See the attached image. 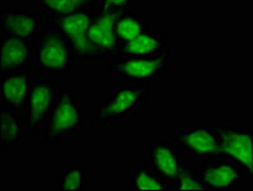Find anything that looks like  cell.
Masks as SVG:
<instances>
[{"instance_id": "1", "label": "cell", "mask_w": 253, "mask_h": 191, "mask_svg": "<svg viewBox=\"0 0 253 191\" xmlns=\"http://www.w3.org/2000/svg\"><path fill=\"white\" fill-rule=\"evenodd\" d=\"M149 83L122 79L115 84L92 106V123L97 126H111L120 124L146 103L149 96Z\"/></svg>"}, {"instance_id": "2", "label": "cell", "mask_w": 253, "mask_h": 191, "mask_svg": "<svg viewBox=\"0 0 253 191\" xmlns=\"http://www.w3.org/2000/svg\"><path fill=\"white\" fill-rule=\"evenodd\" d=\"M35 63L40 74H70L77 63L72 44L54 26H41L35 39Z\"/></svg>"}, {"instance_id": "3", "label": "cell", "mask_w": 253, "mask_h": 191, "mask_svg": "<svg viewBox=\"0 0 253 191\" xmlns=\"http://www.w3.org/2000/svg\"><path fill=\"white\" fill-rule=\"evenodd\" d=\"M83 128V110L75 99L73 88L70 86L60 87L42 142L51 145H60L65 137L81 135Z\"/></svg>"}, {"instance_id": "4", "label": "cell", "mask_w": 253, "mask_h": 191, "mask_svg": "<svg viewBox=\"0 0 253 191\" xmlns=\"http://www.w3.org/2000/svg\"><path fill=\"white\" fill-rule=\"evenodd\" d=\"M200 159V163L195 161V172L210 191H229L244 186L247 172L225 154L205 155Z\"/></svg>"}, {"instance_id": "5", "label": "cell", "mask_w": 253, "mask_h": 191, "mask_svg": "<svg viewBox=\"0 0 253 191\" xmlns=\"http://www.w3.org/2000/svg\"><path fill=\"white\" fill-rule=\"evenodd\" d=\"M93 13L94 12H84L73 15H48L45 12H41L39 18L41 24L50 23L51 26H54L57 32L61 33L72 44L77 63H94L95 60L88 40V31Z\"/></svg>"}, {"instance_id": "6", "label": "cell", "mask_w": 253, "mask_h": 191, "mask_svg": "<svg viewBox=\"0 0 253 191\" xmlns=\"http://www.w3.org/2000/svg\"><path fill=\"white\" fill-rule=\"evenodd\" d=\"M59 88L50 81H32L23 120L30 134L42 139L57 98Z\"/></svg>"}, {"instance_id": "7", "label": "cell", "mask_w": 253, "mask_h": 191, "mask_svg": "<svg viewBox=\"0 0 253 191\" xmlns=\"http://www.w3.org/2000/svg\"><path fill=\"white\" fill-rule=\"evenodd\" d=\"M173 64L172 54L158 56H134L126 59H111L108 74L120 75L122 79L150 83L155 77L166 74Z\"/></svg>"}, {"instance_id": "8", "label": "cell", "mask_w": 253, "mask_h": 191, "mask_svg": "<svg viewBox=\"0 0 253 191\" xmlns=\"http://www.w3.org/2000/svg\"><path fill=\"white\" fill-rule=\"evenodd\" d=\"M172 141L194 158L224 154L220 135L215 125H183L173 132Z\"/></svg>"}, {"instance_id": "9", "label": "cell", "mask_w": 253, "mask_h": 191, "mask_svg": "<svg viewBox=\"0 0 253 191\" xmlns=\"http://www.w3.org/2000/svg\"><path fill=\"white\" fill-rule=\"evenodd\" d=\"M220 135L223 152L241 164L247 176H253V125H215Z\"/></svg>"}, {"instance_id": "10", "label": "cell", "mask_w": 253, "mask_h": 191, "mask_svg": "<svg viewBox=\"0 0 253 191\" xmlns=\"http://www.w3.org/2000/svg\"><path fill=\"white\" fill-rule=\"evenodd\" d=\"M119 13L94 12L90 18L88 40L95 61L101 59H113L121 48L115 31V22Z\"/></svg>"}, {"instance_id": "11", "label": "cell", "mask_w": 253, "mask_h": 191, "mask_svg": "<svg viewBox=\"0 0 253 191\" xmlns=\"http://www.w3.org/2000/svg\"><path fill=\"white\" fill-rule=\"evenodd\" d=\"M185 150L174 142H153L149 145V166L173 186L185 164Z\"/></svg>"}, {"instance_id": "12", "label": "cell", "mask_w": 253, "mask_h": 191, "mask_svg": "<svg viewBox=\"0 0 253 191\" xmlns=\"http://www.w3.org/2000/svg\"><path fill=\"white\" fill-rule=\"evenodd\" d=\"M1 45V73L0 77L30 70L35 63V45L32 41L0 36Z\"/></svg>"}, {"instance_id": "13", "label": "cell", "mask_w": 253, "mask_h": 191, "mask_svg": "<svg viewBox=\"0 0 253 191\" xmlns=\"http://www.w3.org/2000/svg\"><path fill=\"white\" fill-rule=\"evenodd\" d=\"M31 84L32 79H31L30 70L0 77V97H1L0 108H10L23 116L30 96Z\"/></svg>"}, {"instance_id": "14", "label": "cell", "mask_w": 253, "mask_h": 191, "mask_svg": "<svg viewBox=\"0 0 253 191\" xmlns=\"http://www.w3.org/2000/svg\"><path fill=\"white\" fill-rule=\"evenodd\" d=\"M0 17V36L32 42L39 36L42 24L37 14L19 9H1Z\"/></svg>"}, {"instance_id": "15", "label": "cell", "mask_w": 253, "mask_h": 191, "mask_svg": "<svg viewBox=\"0 0 253 191\" xmlns=\"http://www.w3.org/2000/svg\"><path fill=\"white\" fill-rule=\"evenodd\" d=\"M172 54L168 46L167 33L145 32L130 42L121 44L119 52L113 59H126L134 56H158Z\"/></svg>"}, {"instance_id": "16", "label": "cell", "mask_w": 253, "mask_h": 191, "mask_svg": "<svg viewBox=\"0 0 253 191\" xmlns=\"http://www.w3.org/2000/svg\"><path fill=\"white\" fill-rule=\"evenodd\" d=\"M116 36L121 44L130 42L145 32L153 31V24L144 19L141 13H136L132 9L125 10L117 14L115 22Z\"/></svg>"}, {"instance_id": "17", "label": "cell", "mask_w": 253, "mask_h": 191, "mask_svg": "<svg viewBox=\"0 0 253 191\" xmlns=\"http://www.w3.org/2000/svg\"><path fill=\"white\" fill-rule=\"evenodd\" d=\"M0 123H1V143H0L1 150L21 145L24 124L23 116L17 111L1 107Z\"/></svg>"}, {"instance_id": "18", "label": "cell", "mask_w": 253, "mask_h": 191, "mask_svg": "<svg viewBox=\"0 0 253 191\" xmlns=\"http://www.w3.org/2000/svg\"><path fill=\"white\" fill-rule=\"evenodd\" d=\"M134 191H172L173 186L148 166H132V184Z\"/></svg>"}, {"instance_id": "19", "label": "cell", "mask_w": 253, "mask_h": 191, "mask_svg": "<svg viewBox=\"0 0 253 191\" xmlns=\"http://www.w3.org/2000/svg\"><path fill=\"white\" fill-rule=\"evenodd\" d=\"M42 12L48 15H73L95 12V0H40Z\"/></svg>"}, {"instance_id": "20", "label": "cell", "mask_w": 253, "mask_h": 191, "mask_svg": "<svg viewBox=\"0 0 253 191\" xmlns=\"http://www.w3.org/2000/svg\"><path fill=\"white\" fill-rule=\"evenodd\" d=\"M57 190H85V166L65 164L57 176Z\"/></svg>"}, {"instance_id": "21", "label": "cell", "mask_w": 253, "mask_h": 191, "mask_svg": "<svg viewBox=\"0 0 253 191\" xmlns=\"http://www.w3.org/2000/svg\"><path fill=\"white\" fill-rule=\"evenodd\" d=\"M174 190H200V191H210L208 186L204 184L197 173L195 172L194 166L183 164V167L179 171L178 176L174 181Z\"/></svg>"}, {"instance_id": "22", "label": "cell", "mask_w": 253, "mask_h": 191, "mask_svg": "<svg viewBox=\"0 0 253 191\" xmlns=\"http://www.w3.org/2000/svg\"><path fill=\"white\" fill-rule=\"evenodd\" d=\"M135 0H95L98 12L121 13L132 9Z\"/></svg>"}, {"instance_id": "23", "label": "cell", "mask_w": 253, "mask_h": 191, "mask_svg": "<svg viewBox=\"0 0 253 191\" xmlns=\"http://www.w3.org/2000/svg\"><path fill=\"white\" fill-rule=\"evenodd\" d=\"M21 1H23V3H28L30 0H21Z\"/></svg>"}]
</instances>
